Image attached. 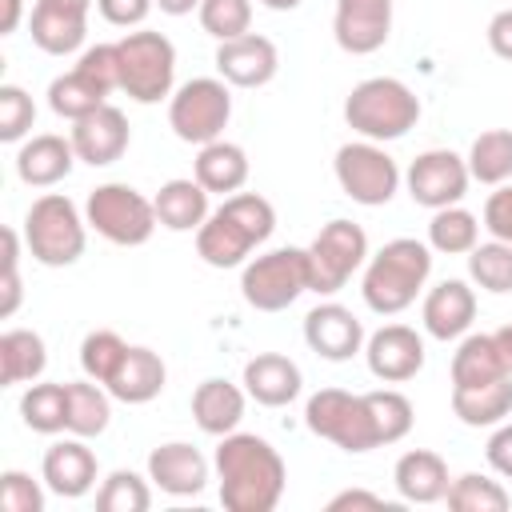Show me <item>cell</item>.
I'll return each mask as SVG.
<instances>
[{"label": "cell", "instance_id": "6da1fadb", "mask_svg": "<svg viewBox=\"0 0 512 512\" xmlns=\"http://www.w3.org/2000/svg\"><path fill=\"white\" fill-rule=\"evenodd\" d=\"M220 504L228 512H272L284 496L288 468L280 452L256 432H228L212 452Z\"/></svg>", "mask_w": 512, "mask_h": 512}, {"label": "cell", "instance_id": "7a4b0ae2", "mask_svg": "<svg viewBox=\"0 0 512 512\" xmlns=\"http://www.w3.org/2000/svg\"><path fill=\"white\" fill-rule=\"evenodd\" d=\"M276 232V208L260 192H232L196 228V256L208 268H244L252 248Z\"/></svg>", "mask_w": 512, "mask_h": 512}, {"label": "cell", "instance_id": "3957f363", "mask_svg": "<svg viewBox=\"0 0 512 512\" xmlns=\"http://www.w3.org/2000/svg\"><path fill=\"white\" fill-rule=\"evenodd\" d=\"M428 276H432V248L424 240L396 236L368 256L360 296L376 316H400L404 308L416 304Z\"/></svg>", "mask_w": 512, "mask_h": 512}, {"label": "cell", "instance_id": "277c9868", "mask_svg": "<svg viewBox=\"0 0 512 512\" xmlns=\"http://www.w3.org/2000/svg\"><path fill=\"white\" fill-rule=\"evenodd\" d=\"M420 120V96L396 76H368L344 96V124L360 140H400Z\"/></svg>", "mask_w": 512, "mask_h": 512}, {"label": "cell", "instance_id": "5b68a950", "mask_svg": "<svg viewBox=\"0 0 512 512\" xmlns=\"http://www.w3.org/2000/svg\"><path fill=\"white\" fill-rule=\"evenodd\" d=\"M24 244L28 256L44 268H68L84 256L88 244V220L64 192H44L24 212Z\"/></svg>", "mask_w": 512, "mask_h": 512}, {"label": "cell", "instance_id": "8992f818", "mask_svg": "<svg viewBox=\"0 0 512 512\" xmlns=\"http://www.w3.org/2000/svg\"><path fill=\"white\" fill-rule=\"evenodd\" d=\"M84 220L96 236H104L108 244H120V248H140L152 240L156 232V204L132 188V184H120V180H108V184H96L84 200Z\"/></svg>", "mask_w": 512, "mask_h": 512}, {"label": "cell", "instance_id": "52a82bcc", "mask_svg": "<svg viewBox=\"0 0 512 512\" xmlns=\"http://www.w3.org/2000/svg\"><path fill=\"white\" fill-rule=\"evenodd\" d=\"M304 424L312 436L336 444L340 452H352V456H364L372 448H380V436H376V420H372V408H368V396L364 392H344V388H320L308 396L304 404Z\"/></svg>", "mask_w": 512, "mask_h": 512}, {"label": "cell", "instance_id": "ba28073f", "mask_svg": "<svg viewBox=\"0 0 512 512\" xmlns=\"http://www.w3.org/2000/svg\"><path fill=\"white\" fill-rule=\"evenodd\" d=\"M120 48V92H128L136 104H160L176 88V44L164 32L140 28L116 40Z\"/></svg>", "mask_w": 512, "mask_h": 512}, {"label": "cell", "instance_id": "9c48e42d", "mask_svg": "<svg viewBox=\"0 0 512 512\" xmlns=\"http://www.w3.org/2000/svg\"><path fill=\"white\" fill-rule=\"evenodd\" d=\"M308 284V248H272L252 256L240 268V296L256 312H284L292 308Z\"/></svg>", "mask_w": 512, "mask_h": 512}, {"label": "cell", "instance_id": "30bf717a", "mask_svg": "<svg viewBox=\"0 0 512 512\" xmlns=\"http://www.w3.org/2000/svg\"><path fill=\"white\" fill-rule=\"evenodd\" d=\"M232 84H224L220 76H196L188 84H180L168 96V128L176 132V140L184 144H212L224 136L228 120H232Z\"/></svg>", "mask_w": 512, "mask_h": 512}, {"label": "cell", "instance_id": "8fae6325", "mask_svg": "<svg viewBox=\"0 0 512 512\" xmlns=\"http://www.w3.org/2000/svg\"><path fill=\"white\" fill-rule=\"evenodd\" d=\"M332 172H336L340 192L352 204H364V208L388 204L400 192V180H404L400 164L376 140H348V144H340L336 160H332Z\"/></svg>", "mask_w": 512, "mask_h": 512}, {"label": "cell", "instance_id": "7c38bea8", "mask_svg": "<svg viewBox=\"0 0 512 512\" xmlns=\"http://www.w3.org/2000/svg\"><path fill=\"white\" fill-rule=\"evenodd\" d=\"M368 264V236L356 220H328L308 244V284L316 296L340 292Z\"/></svg>", "mask_w": 512, "mask_h": 512}, {"label": "cell", "instance_id": "4fadbf2b", "mask_svg": "<svg viewBox=\"0 0 512 512\" xmlns=\"http://www.w3.org/2000/svg\"><path fill=\"white\" fill-rule=\"evenodd\" d=\"M472 176H468V160L456 156L452 148H428L420 152L408 172H404V188L408 196L420 204V208H448V204H460L464 192H468Z\"/></svg>", "mask_w": 512, "mask_h": 512}, {"label": "cell", "instance_id": "5bb4252c", "mask_svg": "<svg viewBox=\"0 0 512 512\" xmlns=\"http://www.w3.org/2000/svg\"><path fill=\"white\" fill-rule=\"evenodd\" d=\"M212 64H216L220 80L232 84V88H264L280 72V52H276V44L268 36L244 32L236 40H220Z\"/></svg>", "mask_w": 512, "mask_h": 512}, {"label": "cell", "instance_id": "9a60e30c", "mask_svg": "<svg viewBox=\"0 0 512 512\" xmlns=\"http://www.w3.org/2000/svg\"><path fill=\"white\" fill-rule=\"evenodd\" d=\"M364 324L352 308L328 300V304H316L308 316H304V344L320 356V360H332V364H344L352 360L356 352H364Z\"/></svg>", "mask_w": 512, "mask_h": 512}, {"label": "cell", "instance_id": "2e32d148", "mask_svg": "<svg viewBox=\"0 0 512 512\" xmlns=\"http://www.w3.org/2000/svg\"><path fill=\"white\" fill-rule=\"evenodd\" d=\"M368 372L384 384H404L424 368V336L408 324H384L364 340Z\"/></svg>", "mask_w": 512, "mask_h": 512}, {"label": "cell", "instance_id": "e0dca14e", "mask_svg": "<svg viewBox=\"0 0 512 512\" xmlns=\"http://www.w3.org/2000/svg\"><path fill=\"white\" fill-rule=\"evenodd\" d=\"M332 36L348 56H372L392 36V0H336Z\"/></svg>", "mask_w": 512, "mask_h": 512}, {"label": "cell", "instance_id": "ac0fdd59", "mask_svg": "<svg viewBox=\"0 0 512 512\" xmlns=\"http://www.w3.org/2000/svg\"><path fill=\"white\" fill-rule=\"evenodd\" d=\"M148 480L168 496H200L212 480V464L196 444L168 440L148 452Z\"/></svg>", "mask_w": 512, "mask_h": 512}, {"label": "cell", "instance_id": "d6986e66", "mask_svg": "<svg viewBox=\"0 0 512 512\" xmlns=\"http://www.w3.org/2000/svg\"><path fill=\"white\" fill-rule=\"evenodd\" d=\"M72 148L84 164L92 168H108L116 164L128 144H132V128H128V116L116 108V104H100L96 112H88L84 120L72 124Z\"/></svg>", "mask_w": 512, "mask_h": 512}, {"label": "cell", "instance_id": "ffe728a7", "mask_svg": "<svg viewBox=\"0 0 512 512\" xmlns=\"http://www.w3.org/2000/svg\"><path fill=\"white\" fill-rule=\"evenodd\" d=\"M40 476H44L48 492H56L64 500H80V496H88L96 488L100 464H96V452L84 444V436H68V440H56L44 452Z\"/></svg>", "mask_w": 512, "mask_h": 512}, {"label": "cell", "instance_id": "44dd1931", "mask_svg": "<svg viewBox=\"0 0 512 512\" xmlns=\"http://www.w3.org/2000/svg\"><path fill=\"white\" fill-rule=\"evenodd\" d=\"M420 320L432 340H460L476 320V292L468 288V280H440L424 292Z\"/></svg>", "mask_w": 512, "mask_h": 512}, {"label": "cell", "instance_id": "7402d4cb", "mask_svg": "<svg viewBox=\"0 0 512 512\" xmlns=\"http://www.w3.org/2000/svg\"><path fill=\"white\" fill-rule=\"evenodd\" d=\"M248 400L264 404V408H284L300 396L304 388V372L292 356L284 352H256L248 364H244V376H240Z\"/></svg>", "mask_w": 512, "mask_h": 512}, {"label": "cell", "instance_id": "603a6c76", "mask_svg": "<svg viewBox=\"0 0 512 512\" xmlns=\"http://www.w3.org/2000/svg\"><path fill=\"white\" fill-rule=\"evenodd\" d=\"M76 148H72V136H56V132H40V136H28L20 148H16V176L28 184V188H52L60 180H68V172L76 168Z\"/></svg>", "mask_w": 512, "mask_h": 512}, {"label": "cell", "instance_id": "cb8c5ba5", "mask_svg": "<svg viewBox=\"0 0 512 512\" xmlns=\"http://www.w3.org/2000/svg\"><path fill=\"white\" fill-rule=\"evenodd\" d=\"M244 404H248L244 384H232L224 376H208L192 392V420H196L200 432H208V436L220 440V436H228V432L240 428Z\"/></svg>", "mask_w": 512, "mask_h": 512}, {"label": "cell", "instance_id": "d4e9b609", "mask_svg": "<svg viewBox=\"0 0 512 512\" xmlns=\"http://www.w3.org/2000/svg\"><path fill=\"white\" fill-rule=\"evenodd\" d=\"M164 380H168V368H164L160 352H152L148 344H128L116 376L104 388L120 404H148V400H156L164 392Z\"/></svg>", "mask_w": 512, "mask_h": 512}, {"label": "cell", "instance_id": "484cf974", "mask_svg": "<svg viewBox=\"0 0 512 512\" xmlns=\"http://www.w3.org/2000/svg\"><path fill=\"white\" fill-rule=\"evenodd\" d=\"M392 484H396L400 500H408V504H436V500L448 496L452 476H448V464H444L440 452L412 448V452H404V456L396 460Z\"/></svg>", "mask_w": 512, "mask_h": 512}, {"label": "cell", "instance_id": "4316f807", "mask_svg": "<svg viewBox=\"0 0 512 512\" xmlns=\"http://www.w3.org/2000/svg\"><path fill=\"white\" fill-rule=\"evenodd\" d=\"M208 196H212V192H208L196 176H176V180L160 184V192L152 196L160 228H168V232H196V228L212 216Z\"/></svg>", "mask_w": 512, "mask_h": 512}, {"label": "cell", "instance_id": "83f0119b", "mask_svg": "<svg viewBox=\"0 0 512 512\" xmlns=\"http://www.w3.org/2000/svg\"><path fill=\"white\" fill-rule=\"evenodd\" d=\"M248 172H252L248 152H244L240 144L224 140V136L212 140V144H204V148L196 152V160H192V176H196L208 192H216V196L240 192V188L248 184Z\"/></svg>", "mask_w": 512, "mask_h": 512}, {"label": "cell", "instance_id": "f1b7e54d", "mask_svg": "<svg viewBox=\"0 0 512 512\" xmlns=\"http://www.w3.org/2000/svg\"><path fill=\"white\" fill-rule=\"evenodd\" d=\"M28 36L48 56H72L84 44V36H88V16L36 0L32 16H28Z\"/></svg>", "mask_w": 512, "mask_h": 512}, {"label": "cell", "instance_id": "f546056e", "mask_svg": "<svg viewBox=\"0 0 512 512\" xmlns=\"http://www.w3.org/2000/svg\"><path fill=\"white\" fill-rule=\"evenodd\" d=\"M452 412L468 428H496L512 416V376L476 384V388H452Z\"/></svg>", "mask_w": 512, "mask_h": 512}, {"label": "cell", "instance_id": "4dcf8cb0", "mask_svg": "<svg viewBox=\"0 0 512 512\" xmlns=\"http://www.w3.org/2000/svg\"><path fill=\"white\" fill-rule=\"evenodd\" d=\"M48 368L44 336L32 328H8L0 336V380L4 384H28L40 380Z\"/></svg>", "mask_w": 512, "mask_h": 512}, {"label": "cell", "instance_id": "1f68e13d", "mask_svg": "<svg viewBox=\"0 0 512 512\" xmlns=\"http://www.w3.org/2000/svg\"><path fill=\"white\" fill-rule=\"evenodd\" d=\"M500 376H508V372L500 364L492 332H464L452 352V388H476V384H488Z\"/></svg>", "mask_w": 512, "mask_h": 512}, {"label": "cell", "instance_id": "d6a6232c", "mask_svg": "<svg viewBox=\"0 0 512 512\" xmlns=\"http://www.w3.org/2000/svg\"><path fill=\"white\" fill-rule=\"evenodd\" d=\"M20 420L40 436L68 432V384H56V380L28 384L20 396Z\"/></svg>", "mask_w": 512, "mask_h": 512}, {"label": "cell", "instance_id": "836d02e7", "mask_svg": "<svg viewBox=\"0 0 512 512\" xmlns=\"http://www.w3.org/2000/svg\"><path fill=\"white\" fill-rule=\"evenodd\" d=\"M108 424H112V392L96 380H72L68 384V432L92 440Z\"/></svg>", "mask_w": 512, "mask_h": 512}, {"label": "cell", "instance_id": "e575fe53", "mask_svg": "<svg viewBox=\"0 0 512 512\" xmlns=\"http://www.w3.org/2000/svg\"><path fill=\"white\" fill-rule=\"evenodd\" d=\"M468 176L476 184H508L512 180V128H488L468 148Z\"/></svg>", "mask_w": 512, "mask_h": 512}, {"label": "cell", "instance_id": "d590c367", "mask_svg": "<svg viewBox=\"0 0 512 512\" xmlns=\"http://www.w3.org/2000/svg\"><path fill=\"white\" fill-rule=\"evenodd\" d=\"M476 244H480V220L468 208L448 204V208L432 212V220H428V248L432 252H440V256H468Z\"/></svg>", "mask_w": 512, "mask_h": 512}, {"label": "cell", "instance_id": "8d00e7d4", "mask_svg": "<svg viewBox=\"0 0 512 512\" xmlns=\"http://www.w3.org/2000/svg\"><path fill=\"white\" fill-rule=\"evenodd\" d=\"M100 104H108V92L96 88L80 68L56 76V80L48 84V108H52L60 120H72V124H76V120H84L88 112H96Z\"/></svg>", "mask_w": 512, "mask_h": 512}, {"label": "cell", "instance_id": "74e56055", "mask_svg": "<svg viewBox=\"0 0 512 512\" xmlns=\"http://www.w3.org/2000/svg\"><path fill=\"white\" fill-rule=\"evenodd\" d=\"M448 508L452 512H504L512 504L508 488L492 476H480V472H464L448 484Z\"/></svg>", "mask_w": 512, "mask_h": 512}, {"label": "cell", "instance_id": "f35d334b", "mask_svg": "<svg viewBox=\"0 0 512 512\" xmlns=\"http://www.w3.org/2000/svg\"><path fill=\"white\" fill-rule=\"evenodd\" d=\"M468 276L476 288H484L492 296L512 292V244H504V240L476 244L468 252Z\"/></svg>", "mask_w": 512, "mask_h": 512}, {"label": "cell", "instance_id": "ab89813d", "mask_svg": "<svg viewBox=\"0 0 512 512\" xmlns=\"http://www.w3.org/2000/svg\"><path fill=\"white\" fill-rule=\"evenodd\" d=\"M96 508L100 512H148L152 508V488L140 472L116 468L100 480L96 488Z\"/></svg>", "mask_w": 512, "mask_h": 512}, {"label": "cell", "instance_id": "60d3db41", "mask_svg": "<svg viewBox=\"0 0 512 512\" xmlns=\"http://www.w3.org/2000/svg\"><path fill=\"white\" fill-rule=\"evenodd\" d=\"M124 352H128V340H124L120 332L96 328V332H88V336L80 340V372H84L88 380H96V384H108V380L116 376Z\"/></svg>", "mask_w": 512, "mask_h": 512}, {"label": "cell", "instance_id": "b9f144b4", "mask_svg": "<svg viewBox=\"0 0 512 512\" xmlns=\"http://www.w3.org/2000/svg\"><path fill=\"white\" fill-rule=\"evenodd\" d=\"M368 396V408H372V420H376V436H380V448L384 444H396L412 432V400L396 388H376V392H364Z\"/></svg>", "mask_w": 512, "mask_h": 512}, {"label": "cell", "instance_id": "7bdbcfd3", "mask_svg": "<svg viewBox=\"0 0 512 512\" xmlns=\"http://www.w3.org/2000/svg\"><path fill=\"white\" fill-rule=\"evenodd\" d=\"M196 16L212 40H236L252 28V0H200Z\"/></svg>", "mask_w": 512, "mask_h": 512}, {"label": "cell", "instance_id": "ee69618b", "mask_svg": "<svg viewBox=\"0 0 512 512\" xmlns=\"http://www.w3.org/2000/svg\"><path fill=\"white\" fill-rule=\"evenodd\" d=\"M36 124V104L20 84H0V140L24 144Z\"/></svg>", "mask_w": 512, "mask_h": 512}, {"label": "cell", "instance_id": "f6af8a7d", "mask_svg": "<svg viewBox=\"0 0 512 512\" xmlns=\"http://www.w3.org/2000/svg\"><path fill=\"white\" fill-rule=\"evenodd\" d=\"M40 480H32L20 468L0 472V504H4V512H44V488L48 484H40Z\"/></svg>", "mask_w": 512, "mask_h": 512}, {"label": "cell", "instance_id": "bcb514c9", "mask_svg": "<svg viewBox=\"0 0 512 512\" xmlns=\"http://www.w3.org/2000/svg\"><path fill=\"white\" fill-rule=\"evenodd\" d=\"M76 68L104 92H116L120 88V48L116 44H92L80 52Z\"/></svg>", "mask_w": 512, "mask_h": 512}, {"label": "cell", "instance_id": "7dc6e473", "mask_svg": "<svg viewBox=\"0 0 512 512\" xmlns=\"http://www.w3.org/2000/svg\"><path fill=\"white\" fill-rule=\"evenodd\" d=\"M20 240H24V232H16V228H4V300H0V316L8 320L16 308H20Z\"/></svg>", "mask_w": 512, "mask_h": 512}, {"label": "cell", "instance_id": "c3c4849f", "mask_svg": "<svg viewBox=\"0 0 512 512\" xmlns=\"http://www.w3.org/2000/svg\"><path fill=\"white\" fill-rule=\"evenodd\" d=\"M484 228L492 240L512 244V184H496V192H488L484 200Z\"/></svg>", "mask_w": 512, "mask_h": 512}, {"label": "cell", "instance_id": "681fc988", "mask_svg": "<svg viewBox=\"0 0 512 512\" xmlns=\"http://www.w3.org/2000/svg\"><path fill=\"white\" fill-rule=\"evenodd\" d=\"M156 0H96V12L116 28H140Z\"/></svg>", "mask_w": 512, "mask_h": 512}, {"label": "cell", "instance_id": "f907efd6", "mask_svg": "<svg viewBox=\"0 0 512 512\" xmlns=\"http://www.w3.org/2000/svg\"><path fill=\"white\" fill-rule=\"evenodd\" d=\"M484 456H488V468H492L496 476L512 480V420L496 424V432L488 436V448H484Z\"/></svg>", "mask_w": 512, "mask_h": 512}, {"label": "cell", "instance_id": "816d5d0a", "mask_svg": "<svg viewBox=\"0 0 512 512\" xmlns=\"http://www.w3.org/2000/svg\"><path fill=\"white\" fill-rule=\"evenodd\" d=\"M488 48H492V56H500V60H508L512 64V4L508 8H500L492 20H488Z\"/></svg>", "mask_w": 512, "mask_h": 512}, {"label": "cell", "instance_id": "f5cc1de1", "mask_svg": "<svg viewBox=\"0 0 512 512\" xmlns=\"http://www.w3.org/2000/svg\"><path fill=\"white\" fill-rule=\"evenodd\" d=\"M344 508H384V496L364 492V488H344L328 500V512H344Z\"/></svg>", "mask_w": 512, "mask_h": 512}, {"label": "cell", "instance_id": "db71d44e", "mask_svg": "<svg viewBox=\"0 0 512 512\" xmlns=\"http://www.w3.org/2000/svg\"><path fill=\"white\" fill-rule=\"evenodd\" d=\"M4 16H0V36H12L20 28V16H24V0H0Z\"/></svg>", "mask_w": 512, "mask_h": 512}, {"label": "cell", "instance_id": "11a10c76", "mask_svg": "<svg viewBox=\"0 0 512 512\" xmlns=\"http://www.w3.org/2000/svg\"><path fill=\"white\" fill-rule=\"evenodd\" d=\"M492 344H496V352H500V364H504V372L512 376V324L496 328V332H492Z\"/></svg>", "mask_w": 512, "mask_h": 512}, {"label": "cell", "instance_id": "9f6ffc18", "mask_svg": "<svg viewBox=\"0 0 512 512\" xmlns=\"http://www.w3.org/2000/svg\"><path fill=\"white\" fill-rule=\"evenodd\" d=\"M156 8H160L164 16H188V12L200 8V0H156Z\"/></svg>", "mask_w": 512, "mask_h": 512}, {"label": "cell", "instance_id": "6f0895ef", "mask_svg": "<svg viewBox=\"0 0 512 512\" xmlns=\"http://www.w3.org/2000/svg\"><path fill=\"white\" fill-rule=\"evenodd\" d=\"M44 4H56V8H68V12H80V16H88V8H92L96 0H44Z\"/></svg>", "mask_w": 512, "mask_h": 512}, {"label": "cell", "instance_id": "680465c9", "mask_svg": "<svg viewBox=\"0 0 512 512\" xmlns=\"http://www.w3.org/2000/svg\"><path fill=\"white\" fill-rule=\"evenodd\" d=\"M264 8H272V12H292V8H300L304 0H260Z\"/></svg>", "mask_w": 512, "mask_h": 512}]
</instances>
